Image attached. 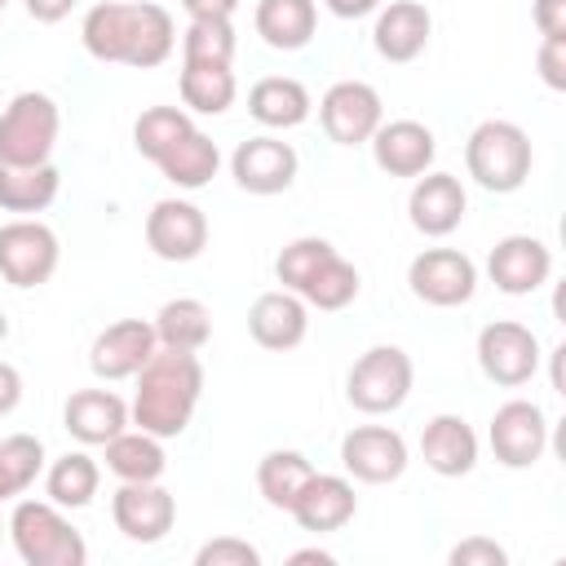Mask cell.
<instances>
[{"mask_svg": "<svg viewBox=\"0 0 566 566\" xmlns=\"http://www.w3.org/2000/svg\"><path fill=\"white\" fill-rule=\"evenodd\" d=\"M195 566H261V548L239 535H217V539L199 544Z\"/></svg>", "mask_w": 566, "mask_h": 566, "instance_id": "f35d334b", "label": "cell"}, {"mask_svg": "<svg viewBox=\"0 0 566 566\" xmlns=\"http://www.w3.org/2000/svg\"><path fill=\"white\" fill-rule=\"evenodd\" d=\"M469 212V195L455 172H420L407 195V217L424 239H447Z\"/></svg>", "mask_w": 566, "mask_h": 566, "instance_id": "d6986e66", "label": "cell"}, {"mask_svg": "<svg viewBox=\"0 0 566 566\" xmlns=\"http://www.w3.org/2000/svg\"><path fill=\"white\" fill-rule=\"evenodd\" d=\"M385 119V102L367 80H336L318 97V124L336 146H363Z\"/></svg>", "mask_w": 566, "mask_h": 566, "instance_id": "7c38bea8", "label": "cell"}, {"mask_svg": "<svg viewBox=\"0 0 566 566\" xmlns=\"http://www.w3.org/2000/svg\"><path fill=\"white\" fill-rule=\"evenodd\" d=\"M128 420V402L115 389H75L62 407V429L80 442V447H106L115 433H124Z\"/></svg>", "mask_w": 566, "mask_h": 566, "instance_id": "7402d4cb", "label": "cell"}, {"mask_svg": "<svg viewBox=\"0 0 566 566\" xmlns=\"http://www.w3.org/2000/svg\"><path fill=\"white\" fill-rule=\"evenodd\" d=\"M336 18H367V13H376L385 0H323Z\"/></svg>", "mask_w": 566, "mask_h": 566, "instance_id": "bcb514c9", "label": "cell"}, {"mask_svg": "<svg viewBox=\"0 0 566 566\" xmlns=\"http://www.w3.org/2000/svg\"><path fill=\"white\" fill-rule=\"evenodd\" d=\"M332 252H336V248H332L327 239H318V234H301V239L283 243V252L274 256V274H279V283H283L287 292H301L305 279H310Z\"/></svg>", "mask_w": 566, "mask_h": 566, "instance_id": "74e56055", "label": "cell"}, {"mask_svg": "<svg viewBox=\"0 0 566 566\" xmlns=\"http://www.w3.org/2000/svg\"><path fill=\"white\" fill-rule=\"evenodd\" d=\"M62 111L44 88H22L0 111V164H49Z\"/></svg>", "mask_w": 566, "mask_h": 566, "instance_id": "8992f818", "label": "cell"}, {"mask_svg": "<svg viewBox=\"0 0 566 566\" xmlns=\"http://www.w3.org/2000/svg\"><path fill=\"white\" fill-rule=\"evenodd\" d=\"M181 9H186V18L195 22V18H234V9H239V0H177Z\"/></svg>", "mask_w": 566, "mask_h": 566, "instance_id": "f6af8a7d", "label": "cell"}, {"mask_svg": "<svg viewBox=\"0 0 566 566\" xmlns=\"http://www.w3.org/2000/svg\"><path fill=\"white\" fill-rule=\"evenodd\" d=\"M57 168L53 164H0V208L31 217L57 199Z\"/></svg>", "mask_w": 566, "mask_h": 566, "instance_id": "83f0119b", "label": "cell"}, {"mask_svg": "<svg viewBox=\"0 0 566 566\" xmlns=\"http://www.w3.org/2000/svg\"><path fill=\"white\" fill-rule=\"evenodd\" d=\"M181 62L230 66L234 62V27L226 18H195L181 31Z\"/></svg>", "mask_w": 566, "mask_h": 566, "instance_id": "8d00e7d4", "label": "cell"}, {"mask_svg": "<svg viewBox=\"0 0 566 566\" xmlns=\"http://www.w3.org/2000/svg\"><path fill=\"white\" fill-rule=\"evenodd\" d=\"M9 336V318H4V310H0V340Z\"/></svg>", "mask_w": 566, "mask_h": 566, "instance_id": "c3c4849f", "label": "cell"}, {"mask_svg": "<svg viewBox=\"0 0 566 566\" xmlns=\"http://www.w3.org/2000/svg\"><path fill=\"white\" fill-rule=\"evenodd\" d=\"M4 4H9V0H0V9H4Z\"/></svg>", "mask_w": 566, "mask_h": 566, "instance_id": "f907efd6", "label": "cell"}, {"mask_svg": "<svg viewBox=\"0 0 566 566\" xmlns=\"http://www.w3.org/2000/svg\"><path fill=\"white\" fill-rule=\"evenodd\" d=\"M155 340L164 349H190L199 354L212 340V310L199 296H172L155 314Z\"/></svg>", "mask_w": 566, "mask_h": 566, "instance_id": "f546056e", "label": "cell"}, {"mask_svg": "<svg viewBox=\"0 0 566 566\" xmlns=\"http://www.w3.org/2000/svg\"><path fill=\"white\" fill-rule=\"evenodd\" d=\"M44 469V442L35 433H9L0 438V504L22 495Z\"/></svg>", "mask_w": 566, "mask_h": 566, "instance_id": "e575fe53", "label": "cell"}, {"mask_svg": "<svg viewBox=\"0 0 566 566\" xmlns=\"http://www.w3.org/2000/svg\"><path fill=\"white\" fill-rule=\"evenodd\" d=\"M310 473H314V464L301 451L279 447V451H265L261 455V464H256V491H261V500L270 509H283L287 513L292 500L301 495V486L310 482Z\"/></svg>", "mask_w": 566, "mask_h": 566, "instance_id": "d6a6232c", "label": "cell"}, {"mask_svg": "<svg viewBox=\"0 0 566 566\" xmlns=\"http://www.w3.org/2000/svg\"><path fill=\"white\" fill-rule=\"evenodd\" d=\"M22 4H27V18H31V22L53 27V22H62L80 0H22Z\"/></svg>", "mask_w": 566, "mask_h": 566, "instance_id": "ee69618b", "label": "cell"}, {"mask_svg": "<svg viewBox=\"0 0 566 566\" xmlns=\"http://www.w3.org/2000/svg\"><path fill=\"white\" fill-rule=\"evenodd\" d=\"M159 349L155 340V323L146 318H119L111 327H102L88 345V367L97 380H133L146 358Z\"/></svg>", "mask_w": 566, "mask_h": 566, "instance_id": "e0dca14e", "label": "cell"}, {"mask_svg": "<svg viewBox=\"0 0 566 566\" xmlns=\"http://www.w3.org/2000/svg\"><path fill=\"white\" fill-rule=\"evenodd\" d=\"M287 562H292V566H301V562H318V566H332L336 557H332L327 548H296V553H292Z\"/></svg>", "mask_w": 566, "mask_h": 566, "instance_id": "7dc6e473", "label": "cell"}, {"mask_svg": "<svg viewBox=\"0 0 566 566\" xmlns=\"http://www.w3.org/2000/svg\"><path fill=\"white\" fill-rule=\"evenodd\" d=\"M111 517L124 539L159 544L177 522V500L159 482H119V491L111 495Z\"/></svg>", "mask_w": 566, "mask_h": 566, "instance_id": "9a60e30c", "label": "cell"}, {"mask_svg": "<svg viewBox=\"0 0 566 566\" xmlns=\"http://www.w3.org/2000/svg\"><path fill=\"white\" fill-rule=\"evenodd\" d=\"M531 22L539 35H566V0H531Z\"/></svg>", "mask_w": 566, "mask_h": 566, "instance_id": "b9f144b4", "label": "cell"}, {"mask_svg": "<svg viewBox=\"0 0 566 566\" xmlns=\"http://www.w3.org/2000/svg\"><path fill=\"white\" fill-rule=\"evenodd\" d=\"M491 455L504 469H531L548 451V416L531 398H509L495 407L491 429H486Z\"/></svg>", "mask_w": 566, "mask_h": 566, "instance_id": "30bf717a", "label": "cell"}, {"mask_svg": "<svg viewBox=\"0 0 566 566\" xmlns=\"http://www.w3.org/2000/svg\"><path fill=\"white\" fill-rule=\"evenodd\" d=\"M548 274H553V252L535 234H504L486 252V279L504 296H531L548 283Z\"/></svg>", "mask_w": 566, "mask_h": 566, "instance_id": "2e32d148", "label": "cell"}, {"mask_svg": "<svg viewBox=\"0 0 566 566\" xmlns=\"http://www.w3.org/2000/svg\"><path fill=\"white\" fill-rule=\"evenodd\" d=\"M535 164L531 137L513 119H482L464 142V168L469 177L491 195H513L526 186Z\"/></svg>", "mask_w": 566, "mask_h": 566, "instance_id": "3957f363", "label": "cell"}, {"mask_svg": "<svg viewBox=\"0 0 566 566\" xmlns=\"http://www.w3.org/2000/svg\"><path fill=\"white\" fill-rule=\"evenodd\" d=\"M371 159L389 177H420L438 159V137L420 119H380L371 133Z\"/></svg>", "mask_w": 566, "mask_h": 566, "instance_id": "ac0fdd59", "label": "cell"}, {"mask_svg": "<svg viewBox=\"0 0 566 566\" xmlns=\"http://www.w3.org/2000/svg\"><path fill=\"white\" fill-rule=\"evenodd\" d=\"M358 287H363V279H358V270L340 256V252H332L310 279H305V287L296 292L305 305H314V310H345L354 296H358Z\"/></svg>", "mask_w": 566, "mask_h": 566, "instance_id": "836d02e7", "label": "cell"}, {"mask_svg": "<svg viewBox=\"0 0 566 566\" xmlns=\"http://www.w3.org/2000/svg\"><path fill=\"white\" fill-rule=\"evenodd\" d=\"M287 513L296 517L301 531H310V535H332V531H340L345 522H354V513H358L354 482L340 478V473H318V469H314Z\"/></svg>", "mask_w": 566, "mask_h": 566, "instance_id": "ffe728a7", "label": "cell"}, {"mask_svg": "<svg viewBox=\"0 0 566 566\" xmlns=\"http://www.w3.org/2000/svg\"><path fill=\"white\" fill-rule=\"evenodd\" d=\"M106 469L119 482H159L168 469L164 455V438L146 433V429H124L106 442Z\"/></svg>", "mask_w": 566, "mask_h": 566, "instance_id": "f1b7e54d", "label": "cell"}, {"mask_svg": "<svg viewBox=\"0 0 566 566\" xmlns=\"http://www.w3.org/2000/svg\"><path fill=\"white\" fill-rule=\"evenodd\" d=\"M0 535H4V522H0Z\"/></svg>", "mask_w": 566, "mask_h": 566, "instance_id": "681fc988", "label": "cell"}, {"mask_svg": "<svg viewBox=\"0 0 566 566\" xmlns=\"http://www.w3.org/2000/svg\"><path fill=\"white\" fill-rule=\"evenodd\" d=\"M429 35H433V13L420 0H389L376 9L371 44L385 62H416L429 49Z\"/></svg>", "mask_w": 566, "mask_h": 566, "instance_id": "44dd1931", "label": "cell"}, {"mask_svg": "<svg viewBox=\"0 0 566 566\" xmlns=\"http://www.w3.org/2000/svg\"><path fill=\"white\" fill-rule=\"evenodd\" d=\"M504 562H509V553L486 535H469L451 548V566H504Z\"/></svg>", "mask_w": 566, "mask_h": 566, "instance_id": "60d3db41", "label": "cell"}, {"mask_svg": "<svg viewBox=\"0 0 566 566\" xmlns=\"http://www.w3.org/2000/svg\"><path fill=\"white\" fill-rule=\"evenodd\" d=\"M155 168H159L177 190H203V186L217 177V168H221V150H217V142H212L203 128H186V133L155 159Z\"/></svg>", "mask_w": 566, "mask_h": 566, "instance_id": "4316f807", "label": "cell"}, {"mask_svg": "<svg viewBox=\"0 0 566 566\" xmlns=\"http://www.w3.org/2000/svg\"><path fill=\"white\" fill-rule=\"evenodd\" d=\"M181 106L195 115H226L239 97V80L230 66H212V62H181Z\"/></svg>", "mask_w": 566, "mask_h": 566, "instance_id": "4dcf8cb0", "label": "cell"}, {"mask_svg": "<svg viewBox=\"0 0 566 566\" xmlns=\"http://www.w3.org/2000/svg\"><path fill=\"white\" fill-rule=\"evenodd\" d=\"M133 380L137 394L128 402V420L155 438H181L203 394V363L190 349L159 345Z\"/></svg>", "mask_w": 566, "mask_h": 566, "instance_id": "7a4b0ae2", "label": "cell"}, {"mask_svg": "<svg viewBox=\"0 0 566 566\" xmlns=\"http://www.w3.org/2000/svg\"><path fill=\"white\" fill-rule=\"evenodd\" d=\"M310 111H314L310 88L301 80H292V75H265V80H256L248 88V115L261 128H274V133L296 128V124L310 119Z\"/></svg>", "mask_w": 566, "mask_h": 566, "instance_id": "d4e9b609", "label": "cell"}, {"mask_svg": "<svg viewBox=\"0 0 566 566\" xmlns=\"http://www.w3.org/2000/svg\"><path fill=\"white\" fill-rule=\"evenodd\" d=\"M13 553L27 566H84L88 544L53 500H18L4 522Z\"/></svg>", "mask_w": 566, "mask_h": 566, "instance_id": "277c9868", "label": "cell"}, {"mask_svg": "<svg viewBox=\"0 0 566 566\" xmlns=\"http://www.w3.org/2000/svg\"><path fill=\"white\" fill-rule=\"evenodd\" d=\"M146 248L159 261H172V265L195 261L208 248V217H203V208L190 203V199H177V195L159 199L146 212Z\"/></svg>", "mask_w": 566, "mask_h": 566, "instance_id": "4fadbf2b", "label": "cell"}, {"mask_svg": "<svg viewBox=\"0 0 566 566\" xmlns=\"http://www.w3.org/2000/svg\"><path fill=\"white\" fill-rule=\"evenodd\" d=\"M420 460L438 478H469L478 469V433L464 416H433L420 429Z\"/></svg>", "mask_w": 566, "mask_h": 566, "instance_id": "603a6c76", "label": "cell"}, {"mask_svg": "<svg viewBox=\"0 0 566 566\" xmlns=\"http://www.w3.org/2000/svg\"><path fill=\"white\" fill-rule=\"evenodd\" d=\"M248 332H252V340L261 349H274V354L296 349L305 340V332H310V305L287 287L261 292L252 301V310H248Z\"/></svg>", "mask_w": 566, "mask_h": 566, "instance_id": "cb8c5ba5", "label": "cell"}, {"mask_svg": "<svg viewBox=\"0 0 566 566\" xmlns=\"http://www.w3.org/2000/svg\"><path fill=\"white\" fill-rule=\"evenodd\" d=\"M296 168H301V159H296L292 142H283L274 133L248 137L230 155V177L248 195H283L296 181Z\"/></svg>", "mask_w": 566, "mask_h": 566, "instance_id": "5bb4252c", "label": "cell"}, {"mask_svg": "<svg viewBox=\"0 0 566 566\" xmlns=\"http://www.w3.org/2000/svg\"><path fill=\"white\" fill-rule=\"evenodd\" d=\"M416 367L402 345H371L354 358L345 376V398L363 416H389L411 398Z\"/></svg>", "mask_w": 566, "mask_h": 566, "instance_id": "5b68a950", "label": "cell"}, {"mask_svg": "<svg viewBox=\"0 0 566 566\" xmlns=\"http://www.w3.org/2000/svg\"><path fill=\"white\" fill-rule=\"evenodd\" d=\"M80 40H84L88 57H97V62L150 71L172 57L177 22L155 0H102L84 13Z\"/></svg>", "mask_w": 566, "mask_h": 566, "instance_id": "6da1fadb", "label": "cell"}, {"mask_svg": "<svg viewBox=\"0 0 566 566\" xmlns=\"http://www.w3.org/2000/svg\"><path fill=\"white\" fill-rule=\"evenodd\" d=\"M535 66H539V80L562 93L566 88V35H544L539 53H535Z\"/></svg>", "mask_w": 566, "mask_h": 566, "instance_id": "ab89813d", "label": "cell"}, {"mask_svg": "<svg viewBox=\"0 0 566 566\" xmlns=\"http://www.w3.org/2000/svg\"><path fill=\"white\" fill-rule=\"evenodd\" d=\"M22 402V371L0 358V416H13Z\"/></svg>", "mask_w": 566, "mask_h": 566, "instance_id": "7bdbcfd3", "label": "cell"}, {"mask_svg": "<svg viewBox=\"0 0 566 566\" xmlns=\"http://www.w3.org/2000/svg\"><path fill=\"white\" fill-rule=\"evenodd\" d=\"M97 486H102V464L88 451H66V455H57L44 469V495L57 509H84V504H93Z\"/></svg>", "mask_w": 566, "mask_h": 566, "instance_id": "1f68e13d", "label": "cell"}, {"mask_svg": "<svg viewBox=\"0 0 566 566\" xmlns=\"http://www.w3.org/2000/svg\"><path fill=\"white\" fill-rule=\"evenodd\" d=\"M57 234L35 217H13L0 226V274L13 287H40L57 270Z\"/></svg>", "mask_w": 566, "mask_h": 566, "instance_id": "9c48e42d", "label": "cell"}, {"mask_svg": "<svg viewBox=\"0 0 566 566\" xmlns=\"http://www.w3.org/2000/svg\"><path fill=\"white\" fill-rule=\"evenodd\" d=\"M407 287L416 301L433 310H455L469 305L478 292V265L460 248H424L407 265Z\"/></svg>", "mask_w": 566, "mask_h": 566, "instance_id": "52a82bcc", "label": "cell"}, {"mask_svg": "<svg viewBox=\"0 0 566 566\" xmlns=\"http://www.w3.org/2000/svg\"><path fill=\"white\" fill-rule=\"evenodd\" d=\"M186 128H195V119H190L186 106H146V111L137 115V124H133V146H137L142 159L155 164Z\"/></svg>", "mask_w": 566, "mask_h": 566, "instance_id": "d590c367", "label": "cell"}, {"mask_svg": "<svg viewBox=\"0 0 566 566\" xmlns=\"http://www.w3.org/2000/svg\"><path fill=\"white\" fill-rule=\"evenodd\" d=\"M256 35L279 49V53H296L314 40L318 31V4L314 0H256Z\"/></svg>", "mask_w": 566, "mask_h": 566, "instance_id": "484cf974", "label": "cell"}, {"mask_svg": "<svg viewBox=\"0 0 566 566\" xmlns=\"http://www.w3.org/2000/svg\"><path fill=\"white\" fill-rule=\"evenodd\" d=\"M340 464L354 482L385 486V482H398L407 473L411 451H407V438L389 424H354L340 438Z\"/></svg>", "mask_w": 566, "mask_h": 566, "instance_id": "8fae6325", "label": "cell"}, {"mask_svg": "<svg viewBox=\"0 0 566 566\" xmlns=\"http://www.w3.org/2000/svg\"><path fill=\"white\" fill-rule=\"evenodd\" d=\"M539 336L526 327V323H513V318H495L478 332V367L491 385H504V389H517L526 380H535L539 371Z\"/></svg>", "mask_w": 566, "mask_h": 566, "instance_id": "ba28073f", "label": "cell"}]
</instances>
